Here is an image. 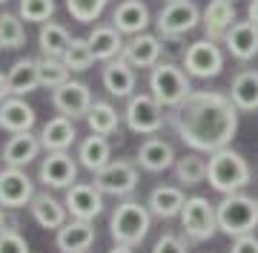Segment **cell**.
I'll list each match as a JSON object with an SVG mask.
<instances>
[{
  "mask_svg": "<svg viewBox=\"0 0 258 253\" xmlns=\"http://www.w3.org/2000/svg\"><path fill=\"white\" fill-rule=\"evenodd\" d=\"M169 124L186 147L198 153H215L230 147L238 132V107L230 95L195 89L181 107L169 113Z\"/></svg>",
  "mask_w": 258,
  "mask_h": 253,
  "instance_id": "1",
  "label": "cell"
},
{
  "mask_svg": "<svg viewBox=\"0 0 258 253\" xmlns=\"http://www.w3.org/2000/svg\"><path fill=\"white\" fill-rule=\"evenodd\" d=\"M249 178H252V170H249L247 159L241 153H235L232 147L210 153V159H207V181L221 196L241 193L249 184Z\"/></svg>",
  "mask_w": 258,
  "mask_h": 253,
  "instance_id": "2",
  "label": "cell"
},
{
  "mask_svg": "<svg viewBox=\"0 0 258 253\" xmlns=\"http://www.w3.org/2000/svg\"><path fill=\"white\" fill-rule=\"evenodd\" d=\"M149 225H152V210L135 198L120 201L109 216V233L115 244H129V247L141 244L149 233Z\"/></svg>",
  "mask_w": 258,
  "mask_h": 253,
  "instance_id": "3",
  "label": "cell"
},
{
  "mask_svg": "<svg viewBox=\"0 0 258 253\" xmlns=\"http://www.w3.org/2000/svg\"><path fill=\"white\" fill-rule=\"evenodd\" d=\"M149 92L155 95L166 110H175L195 89L189 84V72H184V66L172 64V61H161L149 69Z\"/></svg>",
  "mask_w": 258,
  "mask_h": 253,
  "instance_id": "4",
  "label": "cell"
},
{
  "mask_svg": "<svg viewBox=\"0 0 258 253\" xmlns=\"http://www.w3.org/2000/svg\"><path fill=\"white\" fill-rule=\"evenodd\" d=\"M218 230L227 233L230 239L247 236L258 227V198L247 196V193H230L224 196L218 205Z\"/></svg>",
  "mask_w": 258,
  "mask_h": 253,
  "instance_id": "5",
  "label": "cell"
},
{
  "mask_svg": "<svg viewBox=\"0 0 258 253\" xmlns=\"http://www.w3.org/2000/svg\"><path fill=\"white\" fill-rule=\"evenodd\" d=\"M164 104L158 101L152 92H135L132 98H126V110H123V121L132 132L138 135H155L161 127L166 124Z\"/></svg>",
  "mask_w": 258,
  "mask_h": 253,
  "instance_id": "6",
  "label": "cell"
},
{
  "mask_svg": "<svg viewBox=\"0 0 258 253\" xmlns=\"http://www.w3.org/2000/svg\"><path fill=\"white\" fill-rule=\"evenodd\" d=\"M201 15L204 12L195 6L192 0H166L164 9L158 12V18H155L158 35L164 40L184 38L186 32H192L201 23Z\"/></svg>",
  "mask_w": 258,
  "mask_h": 253,
  "instance_id": "7",
  "label": "cell"
},
{
  "mask_svg": "<svg viewBox=\"0 0 258 253\" xmlns=\"http://www.w3.org/2000/svg\"><path fill=\"white\" fill-rule=\"evenodd\" d=\"M138 161L132 159H118V161H109L103 170H98L92 178V184L101 190L103 196H115V198H123L129 193H135L138 187Z\"/></svg>",
  "mask_w": 258,
  "mask_h": 253,
  "instance_id": "8",
  "label": "cell"
},
{
  "mask_svg": "<svg viewBox=\"0 0 258 253\" xmlns=\"http://www.w3.org/2000/svg\"><path fill=\"white\" fill-rule=\"evenodd\" d=\"M181 227L192 242H207L218 233V210L210 198L189 196L181 210Z\"/></svg>",
  "mask_w": 258,
  "mask_h": 253,
  "instance_id": "9",
  "label": "cell"
},
{
  "mask_svg": "<svg viewBox=\"0 0 258 253\" xmlns=\"http://www.w3.org/2000/svg\"><path fill=\"white\" fill-rule=\"evenodd\" d=\"M184 69L189 78H215L224 69V52L218 46V40L201 38L189 43L184 52Z\"/></svg>",
  "mask_w": 258,
  "mask_h": 253,
  "instance_id": "10",
  "label": "cell"
},
{
  "mask_svg": "<svg viewBox=\"0 0 258 253\" xmlns=\"http://www.w3.org/2000/svg\"><path fill=\"white\" fill-rule=\"evenodd\" d=\"M92 89L83 84V81H66V84H60L57 89H52V107L57 110V115H66V118H72V121H78V118H86L89 115V110H92Z\"/></svg>",
  "mask_w": 258,
  "mask_h": 253,
  "instance_id": "11",
  "label": "cell"
},
{
  "mask_svg": "<svg viewBox=\"0 0 258 253\" xmlns=\"http://www.w3.org/2000/svg\"><path fill=\"white\" fill-rule=\"evenodd\" d=\"M78 164L81 161L72 159L66 150L46 153V159L40 161V167H37V181L52 190H69L78 181Z\"/></svg>",
  "mask_w": 258,
  "mask_h": 253,
  "instance_id": "12",
  "label": "cell"
},
{
  "mask_svg": "<svg viewBox=\"0 0 258 253\" xmlns=\"http://www.w3.org/2000/svg\"><path fill=\"white\" fill-rule=\"evenodd\" d=\"M35 198V181L29 178L23 167H6L0 170V207H26Z\"/></svg>",
  "mask_w": 258,
  "mask_h": 253,
  "instance_id": "13",
  "label": "cell"
},
{
  "mask_svg": "<svg viewBox=\"0 0 258 253\" xmlns=\"http://www.w3.org/2000/svg\"><path fill=\"white\" fill-rule=\"evenodd\" d=\"M63 205H66V210H69V216H72V219L95 222V219L103 213V193L95 187L92 181H83V184H78V181H75L72 187L66 190Z\"/></svg>",
  "mask_w": 258,
  "mask_h": 253,
  "instance_id": "14",
  "label": "cell"
},
{
  "mask_svg": "<svg viewBox=\"0 0 258 253\" xmlns=\"http://www.w3.org/2000/svg\"><path fill=\"white\" fill-rule=\"evenodd\" d=\"M101 81H103V89H106L112 98H132V95H135V86H138L135 66L129 64L123 55L112 58V61L103 64Z\"/></svg>",
  "mask_w": 258,
  "mask_h": 253,
  "instance_id": "15",
  "label": "cell"
},
{
  "mask_svg": "<svg viewBox=\"0 0 258 253\" xmlns=\"http://www.w3.org/2000/svg\"><path fill=\"white\" fill-rule=\"evenodd\" d=\"M120 55L126 58L135 69H152L155 64H161V55H164V40L161 35H149V32H141V35H132L126 40V46Z\"/></svg>",
  "mask_w": 258,
  "mask_h": 253,
  "instance_id": "16",
  "label": "cell"
},
{
  "mask_svg": "<svg viewBox=\"0 0 258 253\" xmlns=\"http://www.w3.org/2000/svg\"><path fill=\"white\" fill-rule=\"evenodd\" d=\"M175 150H172V144L161 135H149V138L141 141L138 153H135V161H138L141 170H147V173H164V170L175 167Z\"/></svg>",
  "mask_w": 258,
  "mask_h": 253,
  "instance_id": "17",
  "label": "cell"
},
{
  "mask_svg": "<svg viewBox=\"0 0 258 253\" xmlns=\"http://www.w3.org/2000/svg\"><path fill=\"white\" fill-rule=\"evenodd\" d=\"M37 115H35V107L20 98V95H9L6 101H0V130H6L9 135L15 132H29L35 127Z\"/></svg>",
  "mask_w": 258,
  "mask_h": 253,
  "instance_id": "18",
  "label": "cell"
},
{
  "mask_svg": "<svg viewBox=\"0 0 258 253\" xmlns=\"http://www.w3.org/2000/svg\"><path fill=\"white\" fill-rule=\"evenodd\" d=\"M40 150H43L40 135H35L32 130L15 132V135H9L6 144H3V164H6V167H29V164L40 156Z\"/></svg>",
  "mask_w": 258,
  "mask_h": 253,
  "instance_id": "19",
  "label": "cell"
},
{
  "mask_svg": "<svg viewBox=\"0 0 258 253\" xmlns=\"http://www.w3.org/2000/svg\"><path fill=\"white\" fill-rule=\"evenodd\" d=\"M224 46L232 58L238 61H249L258 55V23L252 20H235L230 26V32L224 35Z\"/></svg>",
  "mask_w": 258,
  "mask_h": 253,
  "instance_id": "20",
  "label": "cell"
},
{
  "mask_svg": "<svg viewBox=\"0 0 258 253\" xmlns=\"http://www.w3.org/2000/svg\"><path fill=\"white\" fill-rule=\"evenodd\" d=\"M55 244L60 253H86L95 244V225L83 219H69L60 230H55Z\"/></svg>",
  "mask_w": 258,
  "mask_h": 253,
  "instance_id": "21",
  "label": "cell"
},
{
  "mask_svg": "<svg viewBox=\"0 0 258 253\" xmlns=\"http://www.w3.org/2000/svg\"><path fill=\"white\" fill-rule=\"evenodd\" d=\"M112 26L118 29L120 35H141V32H147L149 26V9L144 0H120L115 12H112Z\"/></svg>",
  "mask_w": 258,
  "mask_h": 253,
  "instance_id": "22",
  "label": "cell"
},
{
  "mask_svg": "<svg viewBox=\"0 0 258 253\" xmlns=\"http://www.w3.org/2000/svg\"><path fill=\"white\" fill-rule=\"evenodd\" d=\"M235 20H238L235 18V3H230V0H210L201 15V26L210 40H224V35L230 32V26Z\"/></svg>",
  "mask_w": 258,
  "mask_h": 253,
  "instance_id": "23",
  "label": "cell"
},
{
  "mask_svg": "<svg viewBox=\"0 0 258 253\" xmlns=\"http://www.w3.org/2000/svg\"><path fill=\"white\" fill-rule=\"evenodd\" d=\"M40 144L46 153H60V150H69L78 138V130H75V121L66 118V115H55L49 118L43 127H40Z\"/></svg>",
  "mask_w": 258,
  "mask_h": 253,
  "instance_id": "24",
  "label": "cell"
},
{
  "mask_svg": "<svg viewBox=\"0 0 258 253\" xmlns=\"http://www.w3.org/2000/svg\"><path fill=\"white\" fill-rule=\"evenodd\" d=\"M29 210H32V219H35L43 230H60V227L69 222V219H66V216H69L66 205L57 201L55 196H49V193H35Z\"/></svg>",
  "mask_w": 258,
  "mask_h": 253,
  "instance_id": "25",
  "label": "cell"
},
{
  "mask_svg": "<svg viewBox=\"0 0 258 253\" xmlns=\"http://www.w3.org/2000/svg\"><path fill=\"white\" fill-rule=\"evenodd\" d=\"M78 161H81V167H86L89 173H98V170H103V167L112 161L109 135L89 132V135L81 141V147H78Z\"/></svg>",
  "mask_w": 258,
  "mask_h": 253,
  "instance_id": "26",
  "label": "cell"
},
{
  "mask_svg": "<svg viewBox=\"0 0 258 253\" xmlns=\"http://www.w3.org/2000/svg\"><path fill=\"white\" fill-rule=\"evenodd\" d=\"M147 205L152 210V216H158V219H175L184 210L186 196L184 190L175 187V184H158V187H152Z\"/></svg>",
  "mask_w": 258,
  "mask_h": 253,
  "instance_id": "27",
  "label": "cell"
},
{
  "mask_svg": "<svg viewBox=\"0 0 258 253\" xmlns=\"http://www.w3.org/2000/svg\"><path fill=\"white\" fill-rule=\"evenodd\" d=\"M86 40H89V46H92L95 58H98V61H103V64H106V61H112V58H118L120 52H123V46H126L123 35H120L112 23H98V26L86 35Z\"/></svg>",
  "mask_w": 258,
  "mask_h": 253,
  "instance_id": "28",
  "label": "cell"
},
{
  "mask_svg": "<svg viewBox=\"0 0 258 253\" xmlns=\"http://www.w3.org/2000/svg\"><path fill=\"white\" fill-rule=\"evenodd\" d=\"M230 98L238 107V113H255L258 110V69H241L230 84Z\"/></svg>",
  "mask_w": 258,
  "mask_h": 253,
  "instance_id": "29",
  "label": "cell"
},
{
  "mask_svg": "<svg viewBox=\"0 0 258 253\" xmlns=\"http://www.w3.org/2000/svg\"><path fill=\"white\" fill-rule=\"evenodd\" d=\"M6 78H9V89H12V95H20V98H23V95L35 92L37 86H40L37 58H20V61H15V64L9 66Z\"/></svg>",
  "mask_w": 258,
  "mask_h": 253,
  "instance_id": "30",
  "label": "cell"
},
{
  "mask_svg": "<svg viewBox=\"0 0 258 253\" xmlns=\"http://www.w3.org/2000/svg\"><path fill=\"white\" fill-rule=\"evenodd\" d=\"M72 43V35L66 32L63 23H57V20H46V23H40V32H37V46L40 52L49 58H63L66 49Z\"/></svg>",
  "mask_w": 258,
  "mask_h": 253,
  "instance_id": "31",
  "label": "cell"
},
{
  "mask_svg": "<svg viewBox=\"0 0 258 253\" xmlns=\"http://www.w3.org/2000/svg\"><path fill=\"white\" fill-rule=\"evenodd\" d=\"M175 181L178 184H186V187H195L207 181V159H204L198 150L192 153H184L181 159H175Z\"/></svg>",
  "mask_w": 258,
  "mask_h": 253,
  "instance_id": "32",
  "label": "cell"
},
{
  "mask_svg": "<svg viewBox=\"0 0 258 253\" xmlns=\"http://www.w3.org/2000/svg\"><path fill=\"white\" fill-rule=\"evenodd\" d=\"M86 124H89V132L115 135V132L120 130V115L109 101H95L92 110H89V115H86Z\"/></svg>",
  "mask_w": 258,
  "mask_h": 253,
  "instance_id": "33",
  "label": "cell"
},
{
  "mask_svg": "<svg viewBox=\"0 0 258 253\" xmlns=\"http://www.w3.org/2000/svg\"><path fill=\"white\" fill-rule=\"evenodd\" d=\"M37 72H40V86H46L49 92L72 78V69L63 64V58H49V55L37 58Z\"/></svg>",
  "mask_w": 258,
  "mask_h": 253,
  "instance_id": "34",
  "label": "cell"
},
{
  "mask_svg": "<svg viewBox=\"0 0 258 253\" xmlns=\"http://www.w3.org/2000/svg\"><path fill=\"white\" fill-rule=\"evenodd\" d=\"M26 43V26L20 15L3 12L0 15V46L3 49H20Z\"/></svg>",
  "mask_w": 258,
  "mask_h": 253,
  "instance_id": "35",
  "label": "cell"
},
{
  "mask_svg": "<svg viewBox=\"0 0 258 253\" xmlns=\"http://www.w3.org/2000/svg\"><path fill=\"white\" fill-rule=\"evenodd\" d=\"M95 61H98V58H95L89 40L86 38H72V43H69V49H66V55H63V64L69 66L72 72H86Z\"/></svg>",
  "mask_w": 258,
  "mask_h": 253,
  "instance_id": "36",
  "label": "cell"
},
{
  "mask_svg": "<svg viewBox=\"0 0 258 253\" xmlns=\"http://www.w3.org/2000/svg\"><path fill=\"white\" fill-rule=\"evenodd\" d=\"M109 6V0H66V9L78 23H95Z\"/></svg>",
  "mask_w": 258,
  "mask_h": 253,
  "instance_id": "37",
  "label": "cell"
},
{
  "mask_svg": "<svg viewBox=\"0 0 258 253\" xmlns=\"http://www.w3.org/2000/svg\"><path fill=\"white\" fill-rule=\"evenodd\" d=\"M18 15L26 23H46L55 15V0H18Z\"/></svg>",
  "mask_w": 258,
  "mask_h": 253,
  "instance_id": "38",
  "label": "cell"
},
{
  "mask_svg": "<svg viewBox=\"0 0 258 253\" xmlns=\"http://www.w3.org/2000/svg\"><path fill=\"white\" fill-rule=\"evenodd\" d=\"M0 253H29V244L18 233V227H9L0 233Z\"/></svg>",
  "mask_w": 258,
  "mask_h": 253,
  "instance_id": "39",
  "label": "cell"
},
{
  "mask_svg": "<svg viewBox=\"0 0 258 253\" xmlns=\"http://www.w3.org/2000/svg\"><path fill=\"white\" fill-rule=\"evenodd\" d=\"M152 253H189V247H186V242L181 239V236H175V233H164V236H161V239L155 242Z\"/></svg>",
  "mask_w": 258,
  "mask_h": 253,
  "instance_id": "40",
  "label": "cell"
},
{
  "mask_svg": "<svg viewBox=\"0 0 258 253\" xmlns=\"http://www.w3.org/2000/svg\"><path fill=\"white\" fill-rule=\"evenodd\" d=\"M230 253H258V239H255V233H247V236L232 239Z\"/></svg>",
  "mask_w": 258,
  "mask_h": 253,
  "instance_id": "41",
  "label": "cell"
},
{
  "mask_svg": "<svg viewBox=\"0 0 258 253\" xmlns=\"http://www.w3.org/2000/svg\"><path fill=\"white\" fill-rule=\"evenodd\" d=\"M9 227H18V225H15V219L6 213V207H0V233H3V230H9Z\"/></svg>",
  "mask_w": 258,
  "mask_h": 253,
  "instance_id": "42",
  "label": "cell"
},
{
  "mask_svg": "<svg viewBox=\"0 0 258 253\" xmlns=\"http://www.w3.org/2000/svg\"><path fill=\"white\" fill-rule=\"evenodd\" d=\"M9 95H12V89H9V78L0 72V101H6Z\"/></svg>",
  "mask_w": 258,
  "mask_h": 253,
  "instance_id": "43",
  "label": "cell"
},
{
  "mask_svg": "<svg viewBox=\"0 0 258 253\" xmlns=\"http://www.w3.org/2000/svg\"><path fill=\"white\" fill-rule=\"evenodd\" d=\"M247 18L252 20V23H258V0H249L247 3Z\"/></svg>",
  "mask_w": 258,
  "mask_h": 253,
  "instance_id": "44",
  "label": "cell"
},
{
  "mask_svg": "<svg viewBox=\"0 0 258 253\" xmlns=\"http://www.w3.org/2000/svg\"><path fill=\"white\" fill-rule=\"evenodd\" d=\"M109 253H135V250H132L129 244H115V247H112Z\"/></svg>",
  "mask_w": 258,
  "mask_h": 253,
  "instance_id": "45",
  "label": "cell"
},
{
  "mask_svg": "<svg viewBox=\"0 0 258 253\" xmlns=\"http://www.w3.org/2000/svg\"><path fill=\"white\" fill-rule=\"evenodd\" d=\"M0 3H9V0H0Z\"/></svg>",
  "mask_w": 258,
  "mask_h": 253,
  "instance_id": "46",
  "label": "cell"
},
{
  "mask_svg": "<svg viewBox=\"0 0 258 253\" xmlns=\"http://www.w3.org/2000/svg\"><path fill=\"white\" fill-rule=\"evenodd\" d=\"M230 3H235V0H230Z\"/></svg>",
  "mask_w": 258,
  "mask_h": 253,
  "instance_id": "47",
  "label": "cell"
},
{
  "mask_svg": "<svg viewBox=\"0 0 258 253\" xmlns=\"http://www.w3.org/2000/svg\"><path fill=\"white\" fill-rule=\"evenodd\" d=\"M0 49H3V46H0Z\"/></svg>",
  "mask_w": 258,
  "mask_h": 253,
  "instance_id": "48",
  "label": "cell"
},
{
  "mask_svg": "<svg viewBox=\"0 0 258 253\" xmlns=\"http://www.w3.org/2000/svg\"><path fill=\"white\" fill-rule=\"evenodd\" d=\"M86 253H89V250H86Z\"/></svg>",
  "mask_w": 258,
  "mask_h": 253,
  "instance_id": "49",
  "label": "cell"
}]
</instances>
